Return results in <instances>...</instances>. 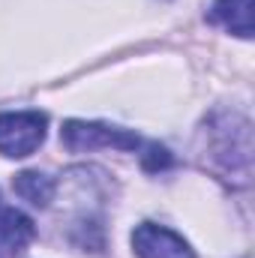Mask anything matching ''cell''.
<instances>
[{
	"label": "cell",
	"instance_id": "obj_4",
	"mask_svg": "<svg viewBox=\"0 0 255 258\" xmlns=\"http://www.w3.org/2000/svg\"><path fill=\"white\" fill-rule=\"evenodd\" d=\"M36 237V228H33V219L24 216L21 210L15 207H6L0 210V252H21L30 246V240Z\"/></svg>",
	"mask_w": 255,
	"mask_h": 258
},
{
	"label": "cell",
	"instance_id": "obj_2",
	"mask_svg": "<svg viewBox=\"0 0 255 258\" xmlns=\"http://www.w3.org/2000/svg\"><path fill=\"white\" fill-rule=\"evenodd\" d=\"M60 141L69 153H90L99 147H117V150H135L141 141L120 126H105V123H87V120H66Z\"/></svg>",
	"mask_w": 255,
	"mask_h": 258
},
{
	"label": "cell",
	"instance_id": "obj_5",
	"mask_svg": "<svg viewBox=\"0 0 255 258\" xmlns=\"http://www.w3.org/2000/svg\"><path fill=\"white\" fill-rule=\"evenodd\" d=\"M210 18L240 39L252 36V0H216Z\"/></svg>",
	"mask_w": 255,
	"mask_h": 258
},
{
	"label": "cell",
	"instance_id": "obj_3",
	"mask_svg": "<svg viewBox=\"0 0 255 258\" xmlns=\"http://www.w3.org/2000/svg\"><path fill=\"white\" fill-rule=\"evenodd\" d=\"M132 249L138 258H195L192 246L165 225L144 222L132 231Z\"/></svg>",
	"mask_w": 255,
	"mask_h": 258
},
{
	"label": "cell",
	"instance_id": "obj_6",
	"mask_svg": "<svg viewBox=\"0 0 255 258\" xmlns=\"http://www.w3.org/2000/svg\"><path fill=\"white\" fill-rule=\"evenodd\" d=\"M12 189L18 198H24L33 207H48L54 198V180L42 171H21V174H15Z\"/></svg>",
	"mask_w": 255,
	"mask_h": 258
},
{
	"label": "cell",
	"instance_id": "obj_1",
	"mask_svg": "<svg viewBox=\"0 0 255 258\" xmlns=\"http://www.w3.org/2000/svg\"><path fill=\"white\" fill-rule=\"evenodd\" d=\"M48 117L42 111H6L0 114V153L9 159H24L45 141Z\"/></svg>",
	"mask_w": 255,
	"mask_h": 258
}]
</instances>
